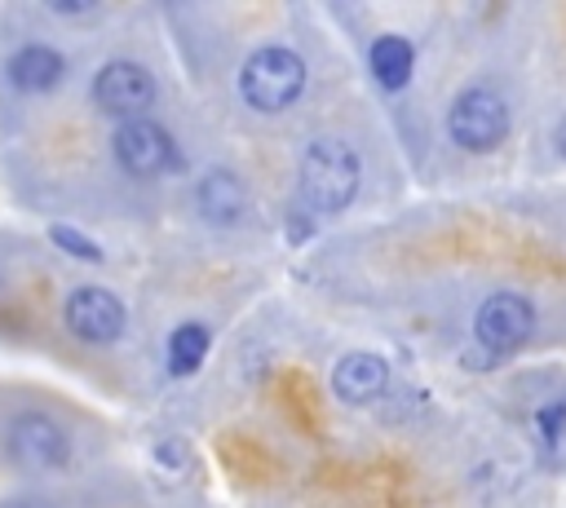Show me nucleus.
<instances>
[{
	"label": "nucleus",
	"instance_id": "obj_1",
	"mask_svg": "<svg viewBox=\"0 0 566 508\" xmlns=\"http://www.w3.org/2000/svg\"><path fill=\"white\" fill-rule=\"evenodd\" d=\"M358 181H363V163L349 141L314 137L305 146L301 172H296V194L310 212H345L358 194Z\"/></svg>",
	"mask_w": 566,
	"mask_h": 508
},
{
	"label": "nucleus",
	"instance_id": "obj_2",
	"mask_svg": "<svg viewBox=\"0 0 566 508\" xmlns=\"http://www.w3.org/2000/svg\"><path fill=\"white\" fill-rule=\"evenodd\" d=\"M301 93H305V62L287 44H261L256 53L243 57V66H239V97L252 110L279 115L287 106H296Z\"/></svg>",
	"mask_w": 566,
	"mask_h": 508
},
{
	"label": "nucleus",
	"instance_id": "obj_3",
	"mask_svg": "<svg viewBox=\"0 0 566 508\" xmlns=\"http://www.w3.org/2000/svg\"><path fill=\"white\" fill-rule=\"evenodd\" d=\"M447 133H451V141L460 150L486 155L509 137V102L495 88L473 84V88L455 93V102L447 110Z\"/></svg>",
	"mask_w": 566,
	"mask_h": 508
},
{
	"label": "nucleus",
	"instance_id": "obj_4",
	"mask_svg": "<svg viewBox=\"0 0 566 508\" xmlns=\"http://www.w3.org/2000/svg\"><path fill=\"white\" fill-rule=\"evenodd\" d=\"M4 455L27 473H62L71 464V437L53 415L22 411L4 428Z\"/></svg>",
	"mask_w": 566,
	"mask_h": 508
},
{
	"label": "nucleus",
	"instance_id": "obj_5",
	"mask_svg": "<svg viewBox=\"0 0 566 508\" xmlns=\"http://www.w3.org/2000/svg\"><path fill=\"white\" fill-rule=\"evenodd\" d=\"M155 97H159V84L142 62L115 57V62H102L97 75H93V106L102 115H115L119 124L142 119L155 106Z\"/></svg>",
	"mask_w": 566,
	"mask_h": 508
},
{
	"label": "nucleus",
	"instance_id": "obj_6",
	"mask_svg": "<svg viewBox=\"0 0 566 508\" xmlns=\"http://www.w3.org/2000/svg\"><path fill=\"white\" fill-rule=\"evenodd\" d=\"M111 150H115V163H119L128 177H159V172H168V168L181 163L172 133H168L159 119H150V115L124 119V124L115 128V137H111Z\"/></svg>",
	"mask_w": 566,
	"mask_h": 508
},
{
	"label": "nucleus",
	"instance_id": "obj_7",
	"mask_svg": "<svg viewBox=\"0 0 566 508\" xmlns=\"http://www.w3.org/2000/svg\"><path fill=\"white\" fill-rule=\"evenodd\" d=\"M535 331V305L522 296V292H495L478 305V318H473V336L486 353L504 358L513 349H522Z\"/></svg>",
	"mask_w": 566,
	"mask_h": 508
},
{
	"label": "nucleus",
	"instance_id": "obj_8",
	"mask_svg": "<svg viewBox=\"0 0 566 508\" xmlns=\"http://www.w3.org/2000/svg\"><path fill=\"white\" fill-rule=\"evenodd\" d=\"M62 318H66V331L84 345H111L124 336V322H128V309L124 300L111 292V287H75L62 305Z\"/></svg>",
	"mask_w": 566,
	"mask_h": 508
},
{
	"label": "nucleus",
	"instance_id": "obj_9",
	"mask_svg": "<svg viewBox=\"0 0 566 508\" xmlns=\"http://www.w3.org/2000/svg\"><path fill=\"white\" fill-rule=\"evenodd\" d=\"M195 208H199V216H203L208 225L230 230V225H243V221H248V212H252V190H248V181H243L234 168H208V172L199 177V186H195Z\"/></svg>",
	"mask_w": 566,
	"mask_h": 508
},
{
	"label": "nucleus",
	"instance_id": "obj_10",
	"mask_svg": "<svg viewBox=\"0 0 566 508\" xmlns=\"http://www.w3.org/2000/svg\"><path fill=\"white\" fill-rule=\"evenodd\" d=\"M389 389V362L380 353L354 349L332 367V393L345 406H371L380 393Z\"/></svg>",
	"mask_w": 566,
	"mask_h": 508
},
{
	"label": "nucleus",
	"instance_id": "obj_11",
	"mask_svg": "<svg viewBox=\"0 0 566 508\" xmlns=\"http://www.w3.org/2000/svg\"><path fill=\"white\" fill-rule=\"evenodd\" d=\"M9 84L22 88V93H49L62 84L66 75V57L53 49V44H22L13 57H9Z\"/></svg>",
	"mask_w": 566,
	"mask_h": 508
},
{
	"label": "nucleus",
	"instance_id": "obj_12",
	"mask_svg": "<svg viewBox=\"0 0 566 508\" xmlns=\"http://www.w3.org/2000/svg\"><path fill=\"white\" fill-rule=\"evenodd\" d=\"M367 66H371V75H376L380 88L398 93V88L411 80L416 49H411V40H402V35H376L371 49H367Z\"/></svg>",
	"mask_w": 566,
	"mask_h": 508
},
{
	"label": "nucleus",
	"instance_id": "obj_13",
	"mask_svg": "<svg viewBox=\"0 0 566 508\" xmlns=\"http://www.w3.org/2000/svg\"><path fill=\"white\" fill-rule=\"evenodd\" d=\"M208 327H199V322H181L172 336H168V371L172 375H190V371H199L203 367V358H208Z\"/></svg>",
	"mask_w": 566,
	"mask_h": 508
},
{
	"label": "nucleus",
	"instance_id": "obj_14",
	"mask_svg": "<svg viewBox=\"0 0 566 508\" xmlns=\"http://www.w3.org/2000/svg\"><path fill=\"white\" fill-rule=\"evenodd\" d=\"M49 239H53L66 256H75V261H88V265H97V261H102V247H97L88 234L71 230V225H49Z\"/></svg>",
	"mask_w": 566,
	"mask_h": 508
},
{
	"label": "nucleus",
	"instance_id": "obj_15",
	"mask_svg": "<svg viewBox=\"0 0 566 508\" xmlns=\"http://www.w3.org/2000/svg\"><path fill=\"white\" fill-rule=\"evenodd\" d=\"M535 424H539V437L553 446V442L562 437V428H566V398H562V402L539 406V411H535Z\"/></svg>",
	"mask_w": 566,
	"mask_h": 508
},
{
	"label": "nucleus",
	"instance_id": "obj_16",
	"mask_svg": "<svg viewBox=\"0 0 566 508\" xmlns=\"http://www.w3.org/2000/svg\"><path fill=\"white\" fill-rule=\"evenodd\" d=\"M155 459H159V468L181 473V468L190 464V446H186V442H177V437H164V442H155Z\"/></svg>",
	"mask_w": 566,
	"mask_h": 508
},
{
	"label": "nucleus",
	"instance_id": "obj_17",
	"mask_svg": "<svg viewBox=\"0 0 566 508\" xmlns=\"http://www.w3.org/2000/svg\"><path fill=\"white\" fill-rule=\"evenodd\" d=\"M49 9H53V13H62V18H80V13H97V4H93V0H49Z\"/></svg>",
	"mask_w": 566,
	"mask_h": 508
},
{
	"label": "nucleus",
	"instance_id": "obj_18",
	"mask_svg": "<svg viewBox=\"0 0 566 508\" xmlns=\"http://www.w3.org/2000/svg\"><path fill=\"white\" fill-rule=\"evenodd\" d=\"M0 508H49L44 499H35V495H13V499H4Z\"/></svg>",
	"mask_w": 566,
	"mask_h": 508
},
{
	"label": "nucleus",
	"instance_id": "obj_19",
	"mask_svg": "<svg viewBox=\"0 0 566 508\" xmlns=\"http://www.w3.org/2000/svg\"><path fill=\"white\" fill-rule=\"evenodd\" d=\"M553 146H557V155H562V159H566V119H562V124H557V133H553Z\"/></svg>",
	"mask_w": 566,
	"mask_h": 508
}]
</instances>
